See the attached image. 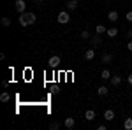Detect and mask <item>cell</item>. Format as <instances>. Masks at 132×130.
<instances>
[{
  "mask_svg": "<svg viewBox=\"0 0 132 130\" xmlns=\"http://www.w3.org/2000/svg\"><path fill=\"white\" fill-rule=\"evenodd\" d=\"M56 20H58V23H60V25H67V23L71 21V16H69V11H62L60 14H58V18H56Z\"/></svg>",
  "mask_w": 132,
  "mask_h": 130,
  "instance_id": "1",
  "label": "cell"
},
{
  "mask_svg": "<svg viewBox=\"0 0 132 130\" xmlns=\"http://www.w3.org/2000/svg\"><path fill=\"white\" fill-rule=\"evenodd\" d=\"M60 63H62V58L58 55H53V56H50V60H48V65H50L51 69H56Z\"/></svg>",
  "mask_w": 132,
  "mask_h": 130,
  "instance_id": "2",
  "label": "cell"
},
{
  "mask_svg": "<svg viewBox=\"0 0 132 130\" xmlns=\"http://www.w3.org/2000/svg\"><path fill=\"white\" fill-rule=\"evenodd\" d=\"M23 18L28 21V25H34V23L37 21V16H35L34 12H23Z\"/></svg>",
  "mask_w": 132,
  "mask_h": 130,
  "instance_id": "3",
  "label": "cell"
},
{
  "mask_svg": "<svg viewBox=\"0 0 132 130\" xmlns=\"http://www.w3.org/2000/svg\"><path fill=\"white\" fill-rule=\"evenodd\" d=\"M14 7H16V11H18L20 14H23V12H25V9H27V4H25V0H16Z\"/></svg>",
  "mask_w": 132,
  "mask_h": 130,
  "instance_id": "4",
  "label": "cell"
},
{
  "mask_svg": "<svg viewBox=\"0 0 132 130\" xmlns=\"http://www.w3.org/2000/svg\"><path fill=\"white\" fill-rule=\"evenodd\" d=\"M104 120L106 121H113L114 120V111L113 109H106L104 111Z\"/></svg>",
  "mask_w": 132,
  "mask_h": 130,
  "instance_id": "5",
  "label": "cell"
},
{
  "mask_svg": "<svg viewBox=\"0 0 132 130\" xmlns=\"http://www.w3.org/2000/svg\"><path fill=\"white\" fill-rule=\"evenodd\" d=\"M63 125H65V128L72 130L74 127H76V120H74V118H65V121H63Z\"/></svg>",
  "mask_w": 132,
  "mask_h": 130,
  "instance_id": "6",
  "label": "cell"
},
{
  "mask_svg": "<svg viewBox=\"0 0 132 130\" xmlns=\"http://www.w3.org/2000/svg\"><path fill=\"white\" fill-rule=\"evenodd\" d=\"M101 62H102V63H106V65L111 63V62H113V55H111V53H104V55L101 56Z\"/></svg>",
  "mask_w": 132,
  "mask_h": 130,
  "instance_id": "7",
  "label": "cell"
},
{
  "mask_svg": "<svg viewBox=\"0 0 132 130\" xmlns=\"http://www.w3.org/2000/svg\"><path fill=\"white\" fill-rule=\"evenodd\" d=\"M122 81H123L122 76H111V84H113V86H120Z\"/></svg>",
  "mask_w": 132,
  "mask_h": 130,
  "instance_id": "8",
  "label": "cell"
},
{
  "mask_svg": "<svg viewBox=\"0 0 132 130\" xmlns=\"http://www.w3.org/2000/svg\"><path fill=\"white\" fill-rule=\"evenodd\" d=\"M85 120H86V121H93V120H95V111L88 109L86 112H85Z\"/></svg>",
  "mask_w": 132,
  "mask_h": 130,
  "instance_id": "9",
  "label": "cell"
},
{
  "mask_svg": "<svg viewBox=\"0 0 132 130\" xmlns=\"http://www.w3.org/2000/svg\"><path fill=\"white\" fill-rule=\"evenodd\" d=\"M108 20L113 21V23L118 21V11H109V12H108Z\"/></svg>",
  "mask_w": 132,
  "mask_h": 130,
  "instance_id": "10",
  "label": "cell"
},
{
  "mask_svg": "<svg viewBox=\"0 0 132 130\" xmlns=\"http://www.w3.org/2000/svg\"><path fill=\"white\" fill-rule=\"evenodd\" d=\"M65 5H67V11H76L78 9V0H69Z\"/></svg>",
  "mask_w": 132,
  "mask_h": 130,
  "instance_id": "11",
  "label": "cell"
},
{
  "mask_svg": "<svg viewBox=\"0 0 132 130\" xmlns=\"http://www.w3.org/2000/svg\"><path fill=\"white\" fill-rule=\"evenodd\" d=\"M90 42H92V46H99V44H101V42H102L101 35H99V33H95L93 37H90Z\"/></svg>",
  "mask_w": 132,
  "mask_h": 130,
  "instance_id": "12",
  "label": "cell"
},
{
  "mask_svg": "<svg viewBox=\"0 0 132 130\" xmlns=\"http://www.w3.org/2000/svg\"><path fill=\"white\" fill-rule=\"evenodd\" d=\"M93 58H95V49H86L85 51V60H93Z\"/></svg>",
  "mask_w": 132,
  "mask_h": 130,
  "instance_id": "13",
  "label": "cell"
},
{
  "mask_svg": "<svg viewBox=\"0 0 132 130\" xmlns=\"http://www.w3.org/2000/svg\"><path fill=\"white\" fill-rule=\"evenodd\" d=\"M97 93H99V95H101V97H106V95H108V93H109V88H108V86H104V84H102V86H99V88H97Z\"/></svg>",
  "mask_w": 132,
  "mask_h": 130,
  "instance_id": "14",
  "label": "cell"
},
{
  "mask_svg": "<svg viewBox=\"0 0 132 130\" xmlns=\"http://www.w3.org/2000/svg\"><path fill=\"white\" fill-rule=\"evenodd\" d=\"M111 76H113V74H111V72H109V70H108V69H104V70H102V72H101V77H102V79H104V81L111 79Z\"/></svg>",
  "mask_w": 132,
  "mask_h": 130,
  "instance_id": "15",
  "label": "cell"
},
{
  "mask_svg": "<svg viewBox=\"0 0 132 130\" xmlns=\"http://www.w3.org/2000/svg\"><path fill=\"white\" fill-rule=\"evenodd\" d=\"M123 128L125 130H132V118H125V121H123Z\"/></svg>",
  "mask_w": 132,
  "mask_h": 130,
  "instance_id": "16",
  "label": "cell"
},
{
  "mask_svg": "<svg viewBox=\"0 0 132 130\" xmlns=\"http://www.w3.org/2000/svg\"><path fill=\"white\" fill-rule=\"evenodd\" d=\"M106 32H108V28H106L104 25H97V27H95V33H99V35H101V33H106Z\"/></svg>",
  "mask_w": 132,
  "mask_h": 130,
  "instance_id": "17",
  "label": "cell"
},
{
  "mask_svg": "<svg viewBox=\"0 0 132 130\" xmlns=\"http://www.w3.org/2000/svg\"><path fill=\"white\" fill-rule=\"evenodd\" d=\"M106 33H108V35H109V37H116V35H118V28H109V30L106 32Z\"/></svg>",
  "mask_w": 132,
  "mask_h": 130,
  "instance_id": "18",
  "label": "cell"
},
{
  "mask_svg": "<svg viewBox=\"0 0 132 130\" xmlns=\"http://www.w3.org/2000/svg\"><path fill=\"white\" fill-rule=\"evenodd\" d=\"M0 100H2V102H9V100H11V95L7 93V91H4V93L0 95Z\"/></svg>",
  "mask_w": 132,
  "mask_h": 130,
  "instance_id": "19",
  "label": "cell"
},
{
  "mask_svg": "<svg viewBox=\"0 0 132 130\" xmlns=\"http://www.w3.org/2000/svg\"><path fill=\"white\" fill-rule=\"evenodd\" d=\"M79 35H81V39L83 40H86V39H90V32L88 30H83L81 33H79Z\"/></svg>",
  "mask_w": 132,
  "mask_h": 130,
  "instance_id": "20",
  "label": "cell"
},
{
  "mask_svg": "<svg viewBox=\"0 0 132 130\" xmlns=\"http://www.w3.org/2000/svg\"><path fill=\"white\" fill-rule=\"evenodd\" d=\"M50 128L51 130H58L60 128V123H58V121H53V123H50Z\"/></svg>",
  "mask_w": 132,
  "mask_h": 130,
  "instance_id": "21",
  "label": "cell"
},
{
  "mask_svg": "<svg viewBox=\"0 0 132 130\" xmlns=\"http://www.w3.org/2000/svg\"><path fill=\"white\" fill-rule=\"evenodd\" d=\"M20 25H21V27H23V28H25V27H28V21H27V20H25V18H23V14H21V16H20Z\"/></svg>",
  "mask_w": 132,
  "mask_h": 130,
  "instance_id": "22",
  "label": "cell"
},
{
  "mask_svg": "<svg viewBox=\"0 0 132 130\" xmlns=\"http://www.w3.org/2000/svg\"><path fill=\"white\" fill-rule=\"evenodd\" d=\"M0 21H2V25H4V27H11V20H9V18H2Z\"/></svg>",
  "mask_w": 132,
  "mask_h": 130,
  "instance_id": "23",
  "label": "cell"
},
{
  "mask_svg": "<svg viewBox=\"0 0 132 130\" xmlns=\"http://www.w3.org/2000/svg\"><path fill=\"white\" fill-rule=\"evenodd\" d=\"M125 18H127V21H130V23H132V11L127 12V16H125Z\"/></svg>",
  "mask_w": 132,
  "mask_h": 130,
  "instance_id": "24",
  "label": "cell"
},
{
  "mask_svg": "<svg viewBox=\"0 0 132 130\" xmlns=\"http://www.w3.org/2000/svg\"><path fill=\"white\" fill-rule=\"evenodd\" d=\"M125 35H127V39H129V40H132V28H130V30H127Z\"/></svg>",
  "mask_w": 132,
  "mask_h": 130,
  "instance_id": "25",
  "label": "cell"
},
{
  "mask_svg": "<svg viewBox=\"0 0 132 130\" xmlns=\"http://www.w3.org/2000/svg\"><path fill=\"white\" fill-rule=\"evenodd\" d=\"M127 81H129V84L132 86V74H129V76H127Z\"/></svg>",
  "mask_w": 132,
  "mask_h": 130,
  "instance_id": "26",
  "label": "cell"
},
{
  "mask_svg": "<svg viewBox=\"0 0 132 130\" xmlns=\"http://www.w3.org/2000/svg\"><path fill=\"white\" fill-rule=\"evenodd\" d=\"M127 49L132 51V40H129V44H127Z\"/></svg>",
  "mask_w": 132,
  "mask_h": 130,
  "instance_id": "27",
  "label": "cell"
},
{
  "mask_svg": "<svg viewBox=\"0 0 132 130\" xmlns=\"http://www.w3.org/2000/svg\"><path fill=\"white\" fill-rule=\"evenodd\" d=\"M42 2H44V0H35V4H37V5H39V4H42Z\"/></svg>",
  "mask_w": 132,
  "mask_h": 130,
  "instance_id": "28",
  "label": "cell"
}]
</instances>
